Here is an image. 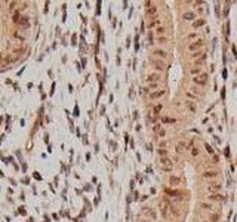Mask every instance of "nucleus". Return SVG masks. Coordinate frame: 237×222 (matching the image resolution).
<instances>
[{"instance_id":"nucleus-9","label":"nucleus","mask_w":237,"mask_h":222,"mask_svg":"<svg viewBox=\"0 0 237 222\" xmlns=\"http://www.w3.org/2000/svg\"><path fill=\"white\" fill-rule=\"evenodd\" d=\"M160 24H161V19L159 18V15H156V16H153L151 19L148 21V28L151 30V28H154V27H160Z\"/></svg>"},{"instance_id":"nucleus-19","label":"nucleus","mask_w":237,"mask_h":222,"mask_svg":"<svg viewBox=\"0 0 237 222\" xmlns=\"http://www.w3.org/2000/svg\"><path fill=\"white\" fill-rule=\"evenodd\" d=\"M194 18H196V13L194 12H185L184 13V19L185 21H193Z\"/></svg>"},{"instance_id":"nucleus-38","label":"nucleus","mask_w":237,"mask_h":222,"mask_svg":"<svg viewBox=\"0 0 237 222\" xmlns=\"http://www.w3.org/2000/svg\"><path fill=\"white\" fill-rule=\"evenodd\" d=\"M205 222H208V221H205Z\"/></svg>"},{"instance_id":"nucleus-15","label":"nucleus","mask_w":237,"mask_h":222,"mask_svg":"<svg viewBox=\"0 0 237 222\" xmlns=\"http://www.w3.org/2000/svg\"><path fill=\"white\" fill-rule=\"evenodd\" d=\"M169 184L172 185V187H176V185L181 184V178L179 176H171L169 178Z\"/></svg>"},{"instance_id":"nucleus-12","label":"nucleus","mask_w":237,"mask_h":222,"mask_svg":"<svg viewBox=\"0 0 237 222\" xmlns=\"http://www.w3.org/2000/svg\"><path fill=\"white\" fill-rule=\"evenodd\" d=\"M210 201H222V200H225V197L221 194V193H215V194H212V195H209L208 197Z\"/></svg>"},{"instance_id":"nucleus-36","label":"nucleus","mask_w":237,"mask_h":222,"mask_svg":"<svg viewBox=\"0 0 237 222\" xmlns=\"http://www.w3.org/2000/svg\"><path fill=\"white\" fill-rule=\"evenodd\" d=\"M199 154V150H197V148H194V150H193V156H197Z\"/></svg>"},{"instance_id":"nucleus-35","label":"nucleus","mask_w":237,"mask_h":222,"mask_svg":"<svg viewBox=\"0 0 237 222\" xmlns=\"http://www.w3.org/2000/svg\"><path fill=\"white\" fill-rule=\"evenodd\" d=\"M196 37H197L196 34H190V36H188V40H191V39H196Z\"/></svg>"},{"instance_id":"nucleus-10","label":"nucleus","mask_w":237,"mask_h":222,"mask_svg":"<svg viewBox=\"0 0 237 222\" xmlns=\"http://www.w3.org/2000/svg\"><path fill=\"white\" fill-rule=\"evenodd\" d=\"M153 55L157 58V59H161V61H165L166 58H168V53H166V50H163V49H156L154 52H153Z\"/></svg>"},{"instance_id":"nucleus-25","label":"nucleus","mask_w":237,"mask_h":222,"mask_svg":"<svg viewBox=\"0 0 237 222\" xmlns=\"http://www.w3.org/2000/svg\"><path fill=\"white\" fill-rule=\"evenodd\" d=\"M176 120L175 119H171V117H163L161 119V123H171V124H173Z\"/></svg>"},{"instance_id":"nucleus-17","label":"nucleus","mask_w":237,"mask_h":222,"mask_svg":"<svg viewBox=\"0 0 237 222\" xmlns=\"http://www.w3.org/2000/svg\"><path fill=\"white\" fill-rule=\"evenodd\" d=\"M156 34H157L159 37H163V36L166 34V27H163V25L157 27V28H156Z\"/></svg>"},{"instance_id":"nucleus-4","label":"nucleus","mask_w":237,"mask_h":222,"mask_svg":"<svg viewBox=\"0 0 237 222\" xmlns=\"http://www.w3.org/2000/svg\"><path fill=\"white\" fill-rule=\"evenodd\" d=\"M145 5H147V6H145V13H147L150 18H153V16H156L157 15V6L154 5V3H151V2H147V3H145Z\"/></svg>"},{"instance_id":"nucleus-16","label":"nucleus","mask_w":237,"mask_h":222,"mask_svg":"<svg viewBox=\"0 0 237 222\" xmlns=\"http://www.w3.org/2000/svg\"><path fill=\"white\" fill-rule=\"evenodd\" d=\"M18 24L22 25V27H28V25H30V19H28V16L22 15V16L19 18V22H18Z\"/></svg>"},{"instance_id":"nucleus-18","label":"nucleus","mask_w":237,"mask_h":222,"mask_svg":"<svg viewBox=\"0 0 237 222\" xmlns=\"http://www.w3.org/2000/svg\"><path fill=\"white\" fill-rule=\"evenodd\" d=\"M142 212H144L145 215H148V216H151L153 219H156V213H154V210H153L151 207H144V209H142Z\"/></svg>"},{"instance_id":"nucleus-26","label":"nucleus","mask_w":237,"mask_h":222,"mask_svg":"<svg viewBox=\"0 0 237 222\" xmlns=\"http://www.w3.org/2000/svg\"><path fill=\"white\" fill-rule=\"evenodd\" d=\"M182 151H184V142H179V144L176 145V153H178V154H181Z\"/></svg>"},{"instance_id":"nucleus-6","label":"nucleus","mask_w":237,"mask_h":222,"mask_svg":"<svg viewBox=\"0 0 237 222\" xmlns=\"http://www.w3.org/2000/svg\"><path fill=\"white\" fill-rule=\"evenodd\" d=\"M151 65H153V68L157 70V71L166 70V62L161 61V59H157V58H153V59H151Z\"/></svg>"},{"instance_id":"nucleus-30","label":"nucleus","mask_w":237,"mask_h":222,"mask_svg":"<svg viewBox=\"0 0 237 222\" xmlns=\"http://www.w3.org/2000/svg\"><path fill=\"white\" fill-rule=\"evenodd\" d=\"M159 154H160V157H168V151L166 150H161V148L159 150Z\"/></svg>"},{"instance_id":"nucleus-23","label":"nucleus","mask_w":237,"mask_h":222,"mask_svg":"<svg viewBox=\"0 0 237 222\" xmlns=\"http://www.w3.org/2000/svg\"><path fill=\"white\" fill-rule=\"evenodd\" d=\"M161 110H163V105H161V104H157V105H156V107H154V110H153V113H154V114H156V116H159V114H160V111H161Z\"/></svg>"},{"instance_id":"nucleus-32","label":"nucleus","mask_w":237,"mask_h":222,"mask_svg":"<svg viewBox=\"0 0 237 222\" xmlns=\"http://www.w3.org/2000/svg\"><path fill=\"white\" fill-rule=\"evenodd\" d=\"M19 18H21V16H19V13H18V12H15V15H13V21H15L16 24L19 22Z\"/></svg>"},{"instance_id":"nucleus-33","label":"nucleus","mask_w":237,"mask_h":222,"mask_svg":"<svg viewBox=\"0 0 237 222\" xmlns=\"http://www.w3.org/2000/svg\"><path fill=\"white\" fill-rule=\"evenodd\" d=\"M157 135H159L160 138H163V136H165V135H166V132H165V130H163V129H160V130L157 132Z\"/></svg>"},{"instance_id":"nucleus-1","label":"nucleus","mask_w":237,"mask_h":222,"mask_svg":"<svg viewBox=\"0 0 237 222\" xmlns=\"http://www.w3.org/2000/svg\"><path fill=\"white\" fill-rule=\"evenodd\" d=\"M171 209H172V206L169 204V203L161 201L160 204H159V210H160V215H161L163 219H168L171 216Z\"/></svg>"},{"instance_id":"nucleus-21","label":"nucleus","mask_w":237,"mask_h":222,"mask_svg":"<svg viewBox=\"0 0 237 222\" xmlns=\"http://www.w3.org/2000/svg\"><path fill=\"white\" fill-rule=\"evenodd\" d=\"M200 206H202V209H205V210H209V212H212V210H213V206L210 204V203H202Z\"/></svg>"},{"instance_id":"nucleus-22","label":"nucleus","mask_w":237,"mask_h":222,"mask_svg":"<svg viewBox=\"0 0 237 222\" xmlns=\"http://www.w3.org/2000/svg\"><path fill=\"white\" fill-rule=\"evenodd\" d=\"M205 61H206V53H203V55H200V59H199V61H196V64H194V65H196V67H197V65L200 67V65H202V64H203Z\"/></svg>"},{"instance_id":"nucleus-11","label":"nucleus","mask_w":237,"mask_h":222,"mask_svg":"<svg viewBox=\"0 0 237 222\" xmlns=\"http://www.w3.org/2000/svg\"><path fill=\"white\" fill-rule=\"evenodd\" d=\"M185 108L190 111V113H197V105L190 99H185Z\"/></svg>"},{"instance_id":"nucleus-31","label":"nucleus","mask_w":237,"mask_h":222,"mask_svg":"<svg viewBox=\"0 0 237 222\" xmlns=\"http://www.w3.org/2000/svg\"><path fill=\"white\" fill-rule=\"evenodd\" d=\"M205 148H206V151H208L209 154H213V148H212L209 144H206V145H205Z\"/></svg>"},{"instance_id":"nucleus-20","label":"nucleus","mask_w":237,"mask_h":222,"mask_svg":"<svg viewBox=\"0 0 237 222\" xmlns=\"http://www.w3.org/2000/svg\"><path fill=\"white\" fill-rule=\"evenodd\" d=\"M190 73L193 74V76H200V74H202V68H200V67H193Z\"/></svg>"},{"instance_id":"nucleus-7","label":"nucleus","mask_w":237,"mask_h":222,"mask_svg":"<svg viewBox=\"0 0 237 222\" xmlns=\"http://www.w3.org/2000/svg\"><path fill=\"white\" fill-rule=\"evenodd\" d=\"M221 190H222V184H219V182H212V184L208 185V191L212 193V194H215V193H218V191H221Z\"/></svg>"},{"instance_id":"nucleus-5","label":"nucleus","mask_w":237,"mask_h":222,"mask_svg":"<svg viewBox=\"0 0 237 222\" xmlns=\"http://www.w3.org/2000/svg\"><path fill=\"white\" fill-rule=\"evenodd\" d=\"M203 46H205V42L202 39H199V40H196V42H193V43L188 45V50L190 52H199Z\"/></svg>"},{"instance_id":"nucleus-24","label":"nucleus","mask_w":237,"mask_h":222,"mask_svg":"<svg viewBox=\"0 0 237 222\" xmlns=\"http://www.w3.org/2000/svg\"><path fill=\"white\" fill-rule=\"evenodd\" d=\"M159 86H160L159 83H148V87H147V89L151 90V92H154L156 89H159Z\"/></svg>"},{"instance_id":"nucleus-3","label":"nucleus","mask_w":237,"mask_h":222,"mask_svg":"<svg viewBox=\"0 0 237 222\" xmlns=\"http://www.w3.org/2000/svg\"><path fill=\"white\" fill-rule=\"evenodd\" d=\"M208 79H209V74H208V73H202L200 76L193 77V82H194L197 86H205V84L208 83Z\"/></svg>"},{"instance_id":"nucleus-27","label":"nucleus","mask_w":237,"mask_h":222,"mask_svg":"<svg viewBox=\"0 0 237 222\" xmlns=\"http://www.w3.org/2000/svg\"><path fill=\"white\" fill-rule=\"evenodd\" d=\"M202 25H205V21H203V19H199V21L193 22V27H194V28H199V27H202Z\"/></svg>"},{"instance_id":"nucleus-37","label":"nucleus","mask_w":237,"mask_h":222,"mask_svg":"<svg viewBox=\"0 0 237 222\" xmlns=\"http://www.w3.org/2000/svg\"><path fill=\"white\" fill-rule=\"evenodd\" d=\"M138 222H148V221H147V219H139Z\"/></svg>"},{"instance_id":"nucleus-2","label":"nucleus","mask_w":237,"mask_h":222,"mask_svg":"<svg viewBox=\"0 0 237 222\" xmlns=\"http://www.w3.org/2000/svg\"><path fill=\"white\" fill-rule=\"evenodd\" d=\"M160 167L163 172H171L173 169V161L169 157H161L160 158Z\"/></svg>"},{"instance_id":"nucleus-13","label":"nucleus","mask_w":237,"mask_h":222,"mask_svg":"<svg viewBox=\"0 0 237 222\" xmlns=\"http://www.w3.org/2000/svg\"><path fill=\"white\" fill-rule=\"evenodd\" d=\"M163 95H165V90H163V89H160V90L151 92V93H150V98H151V99H157V98H161Z\"/></svg>"},{"instance_id":"nucleus-29","label":"nucleus","mask_w":237,"mask_h":222,"mask_svg":"<svg viewBox=\"0 0 237 222\" xmlns=\"http://www.w3.org/2000/svg\"><path fill=\"white\" fill-rule=\"evenodd\" d=\"M157 42H159V43H168L166 36H163V37H157Z\"/></svg>"},{"instance_id":"nucleus-34","label":"nucleus","mask_w":237,"mask_h":222,"mask_svg":"<svg viewBox=\"0 0 237 222\" xmlns=\"http://www.w3.org/2000/svg\"><path fill=\"white\" fill-rule=\"evenodd\" d=\"M160 126H161V124H159V123L154 124V127H153V129H154V132H159V130H160Z\"/></svg>"},{"instance_id":"nucleus-28","label":"nucleus","mask_w":237,"mask_h":222,"mask_svg":"<svg viewBox=\"0 0 237 222\" xmlns=\"http://www.w3.org/2000/svg\"><path fill=\"white\" fill-rule=\"evenodd\" d=\"M210 222H218V221H219V215H218V213H213V215H210Z\"/></svg>"},{"instance_id":"nucleus-8","label":"nucleus","mask_w":237,"mask_h":222,"mask_svg":"<svg viewBox=\"0 0 237 222\" xmlns=\"http://www.w3.org/2000/svg\"><path fill=\"white\" fill-rule=\"evenodd\" d=\"M160 79H161V76H160L159 73H150L148 76H147V82L148 83H159Z\"/></svg>"},{"instance_id":"nucleus-14","label":"nucleus","mask_w":237,"mask_h":222,"mask_svg":"<svg viewBox=\"0 0 237 222\" xmlns=\"http://www.w3.org/2000/svg\"><path fill=\"white\" fill-rule=\"evenodd\" d=\"M218 175H219V172H218V170H208V172L203 173V178H206V179L209 178L210 179V178H216Z\"/></svg>"}]
</instances>
